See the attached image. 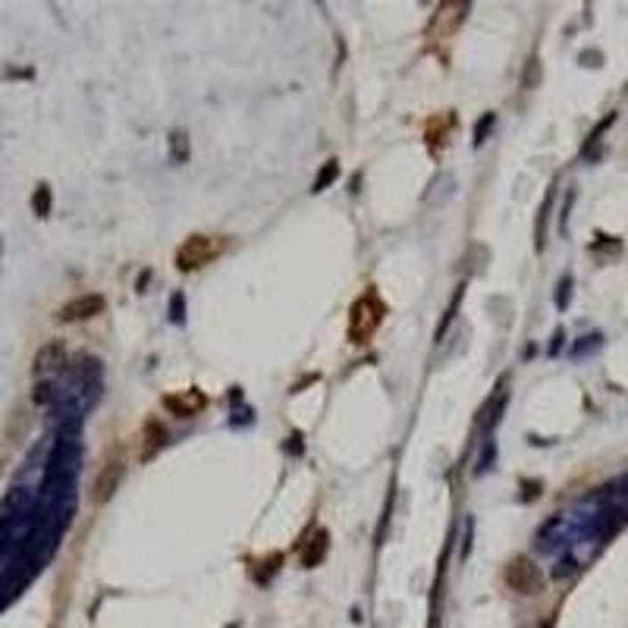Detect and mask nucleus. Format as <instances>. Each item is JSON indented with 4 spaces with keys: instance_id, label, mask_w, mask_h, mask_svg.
Instances as JSON below:
<instances>
[{
    "instance_id": "0eeeda50",
    "label": "nucleus",
    "mask_w": 628,
    "mask_h": 628,
    "mask_svg": "<svg viewBox=\"0 0 628 628\" xmlns=\"http://www.w3.org/2000/svg\"><path fill=\"white\" fill-rule=\"evenodd\" d=\"M327 543H330V541H327V531H318V534H314V541H311L308 547H305L302 562H305V566H308V569H311V566H318V562L324 559Z\"/></svg>"
},
{
    "instance_id": "39448f33",
    "label": "nucleus",
    "mask_w": 628,
    "mask_h": 628,
    "mask_svg": "<svg viewBox=\"0 0 628 628\" xmlns=\"http://www.w3.org/2000/svg\"><path fill=\"white\" fill-rule=\"evenodd\" d=\"M107 308L104 296H98V292H88V296H79L73 298V302H67L63 308H60V321H88L94 318V314H101V311Z\"/></svg>"
},
{
    "instance_id": "9b49d317",
    "label": "nucleus",
    "mask_w": 628,
    "mask_h": 628,
    "mask_svg": "<svg viewBox=\"0 0 628 628\" xmlns=\"http://www.w3.org/2000/svg\"><path fill=\"white\" fill-rule=\"evenodd\" d=\"M35 205H38V211L45 214L47 211V189L45 185H41V192H38V201H35Z\"/></svg>"
},
{
    "instance_id": "423d86ee",
    "label": "nucleus",
    "mask_w": 628,
    "mask_h": 628,
    "mask_svg": "<svg viewBox=\"0 0 628 628\" xmlns=\"http://www.w3.org/2000/svg\"><path fill=\"white\" fill-rule=\"evenodd\" d=\"M208 405V396L201 390H183V393H170V396H164V409H170L173 415L179 418H195L201 409Z\"/></svg>"
},
{
    "instance_id": "9d476101",
    "label": "nucleus",
    "mask_w": 628,
    "mask_h": 628,
    "mask_svg": "<svg viewBox=\"0 0 628 628\" xmlns=\"http://www.w3.org/2000/svg\"><path fill=\"white\" fill-rule=\"evenodd\" d=\"M337 173H339L337 160H330V164L324 167V173H321V176H318V183H314V192H321V189H324V185L330 183V179H337Z\"/></svg>"
},
{
    "instance_id": "f257e3e1",
    "label": "nucleus",
    "mask_w": 628,
    "mask_h": 628,
    "mask_svg": "<svg viewBox=\"0 0 628 628\" xmlns=\"http://www.w3.org/2000/svg\"><path fill=\"white\" fill-rule=\"evenodd\" d=\"M387 305L377 296V290H368L364 296H358L349 308V343L364 346L377 333V327L384 324Z\"/></svg>"
},
{
    "instance_id": "1a4fd4ad",
    "label": "nucleus",
    "mask_w": 628,
    "mask_h": 628,
    "mask_svg": "<svg viewBox=\"0 0 628 628\" xmlns=\"http://www.w3.org/2000/svg\"><path fill=\"white\" fill-rule=\"evenodd\" d=\"M145 436H148V450L142 453V459H151L154 450H160V446H164V428H160L158 421H148Z\"/></svg>"
},
{
    "instance_id": "7ed1b4c3",
    "label": "nucleus",
    "mask_w": 628,
    "mask_h": 628,
    "mask_svg": "<svg viewBox=\"0 0 628 628\" xmlns=\"http://www.w3.org/2000/svg\"><path fill=\"white\" fill-rule=\"evenodd\" d=\"M506 584H510L516 594H541L543 591V575L528 556H516V559L506 566Z\"/></svg>"
},
{
    "instance_id": "f03ea898",
    "label": "nucleus",
    "mask_w": 628,
    "mask_h": 628,
    "mask_svg": "<svg viewBox=\"0 0 628 628\" xmlns=\"http://www.w3.org/2000/svg\"><path fill=\"white\" fill-rule=\"evenodd\" d=\"M226 249V236H189L176 251V267L179 271H199L201 265H211L214 258H220Z\"/></svg>"
},
{
    "instance_id": "6e6552de",
    "label": "nucleus",
    "mask_w": 628,
    "mask_h": 628,
    "mask_svg": "<svg viewBox=\"0 0 628 628\" xmlns=\"http://www.w3.org/2000/svg\"><path fill=\"white\" fill-rule=\"evenodd\" d=\"M63 358V346L60 343H51V346H45V349L38 352V358H35V368L38 371H47V368H53V364Z\"/></svg>"
},
{
    "instance_id": "20e7f679",
    "label": "nucleus",
    "mask_w": 628,
    "mask_h": 628,
    "mask_svg": "<svg viewBox=\"0 0 628 628\" xmlns=\"http://www.w3.org/2000/svg\"><path fill=\"white\" fill-rule=\"evenodd\" d=\"M123 471H126L123 456H113V459H107V462H104V469H101L98 477H94V493H92V500L98 502V506L113 496V490L119 487V477H123Z\"/></svg>"
}]
</instances>
